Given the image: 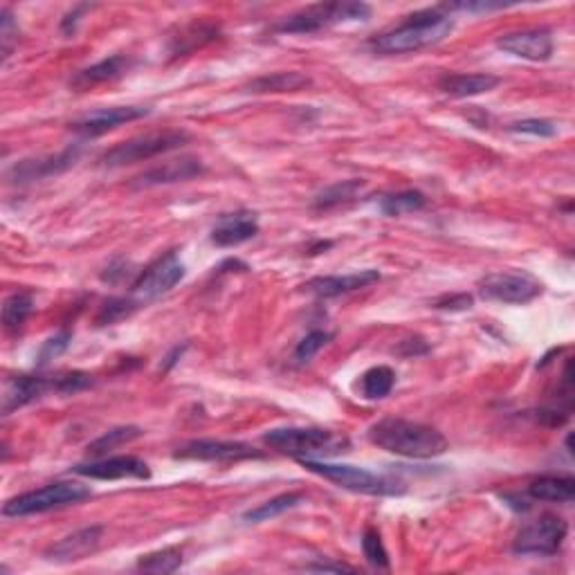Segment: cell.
<instances>
[{
	"mask_svg": "<svg viewBox=\"0 0 575 575\" xmlns=\"http://www.w3.org/2000/svg\"><path fill=\"white\" fill-rule=\"evenodd\" d=\"M481 297L490 301H501V304L524 306L528 301L542 295V284L533 275L522 270L510 272H492L479 281Z\"/></svg>",
	"mask_w": 575,
	"mask_h": 575,
	"instance_id": "9c48e42d",
	"label": "cell"
},
{
	"mask_svg": "<svg viewBox=\"0 0 575 575\" xmlns=\"http://www.w3.org/2000/svg\"><path fill=\"white\" fill-rule=\"evenodd\" d=\"M54 391L57 394V387H54V376L43 378V376H16L9 378L5 382L3 391V414L9 416L16 409H21L25 405L34 403L41 396Z\"/></svg>",
	"mask_w": 575,
	"mask_h": 575,
	"instance_id": "2e32d148",
	"label": "cell"
},
{
	"mask_svg": "<svg viewBox=\"0 0 575 575\" xmlns=\"http://www.w3.org/2000/svg\"><path fill=\"white\" fill-rule=\"evenodd\" d=\"M144 115H149V108H140V106L97 108V111L79 117V120L72 122L70 126H72V131L81 135V138H99V135L113 131L122 124L140 120V117Z\"/></svg>",
	"mask_w": 575,
	"mask_h": 575,
	"instance_id": "5bb4252c",
	"label": "cell"
},
{
	"mask_svg": "<svg viewBox=\"0 0 575 575\" xmlns=\"http://www.w3.org/2000/svg\"><path fill=\"white\" fill-rule=\"evenodd\" d=\"M16 41H18V25L12 12L5 7L3 12H0V43H3V59L9 57V52H12Z\"/></svg>",
	"mask_w": 575,
	"mask_h": 575,
	"instance_id": "d590c367",
	"label": "cell"
},
{
	"mask_svg": "<svg viewBox=\"0 0 575 575\" xmlns=\"http://www.w3.org/2000/svg\"><path fill=\"white\" fill-rule=\"evenodd\" d=\"M394 385H396V373L391 367H385V364L364 371V376L360 378L362 396L369 400H380V398L389 396Z\"/></svg>",
	"mask_w": 575,
	"mask_h": 575,
	"instance_id": "d4e9b609",
	"label": "cell"
},
{
	"mask_svg": "<svg viewBox=\"0 0 575 575\" xmlns=\"http://www.w3.org/2000/svg\"><path fill=\"white\" fill-rule=\"evenodd\" d=\"M331 333H326V331H313V333H308L304 340H301L297 344V349H295V360L299 364H304L308 362L310 358H315V355L324 349V346L331 342Z\"/></svg>",
	"mask_w": 575,
	"mask_h": 575,
	"instance_id": "e575fe53",
	"label": "cell"
},
{
	"mask_svg": "<svg viewBox=\"0 0 575 575\" xmlns=\"http://www.w3.org/2000/svg\"><path fill=\"white\" fill-rule=\"evenodd\" d=\"M369 16L371 7L364 3H322L310 5L301 9V12L284 18L275 30L281 34H313L331 25L367 21Z\"/></svg>",
	"mask_w": 575,
	"mask_h": 575,
	"instance_id": "8992f818",
	"label": "cell"
},
{
	"mask_svg": "<svg viewBox=\"0 0 575 575\" xmlns=\"http://www.w3.org/2000/svg\"><path fill=\"white\" fill-rule=\"evenodd\" d=\"M313 81L306 77L304 72H272V75H263L259 79L250 81L248 93L266 95V93H297V90L308 88Z\"/></svg>",
	"mask_w": 575,
	"mask_h": 575,
	"instance_id": "603a6c76",
	"label": "cell"
},
{
	"mask_svg": "<svg viewBox=\"0 0 575 575\" xmlns=\"http://www.w3.org/2000/svg\"><path fill=\"white\" fill-rule=\"evenodd\" d=\"M499 84V77L486 75V72H472V75H465V72H447V75L438 79V88H441L445 95L459 99L490 93V90H495Z\"/></svg>",
	"mask_w": 575,
	"mask_h": 575,
	"instance_id": "44dd1931",
	"label": "cell"
},
{
	"mask_svg": "<svg viewBox=\"0 0 575 575\" xmlns=\"http://www.w3.org/2000/svg\"><path fill=\"white\" fill-rule=\"evenodd\" d=\"M79 477L117 481V479H149L151 470L138 456H108L93 463H79L72 468Z\"/></svg>",
	"mask_w": 575,
	"mask_h": 575,
	"instance_id": "7c38bea8",
	"label": "cell"
},
{
	"mask_svg": "<svg viewBox=\"0 0 575 575\" xmlns=\"http://www.w3.org/2000/svg\"><path fill=\"white\" fill-rule=\"evenodd\" d=\"M205 173L203 162L196 158H180L164 162L162 167H153L149 171H144L142 176L135 178V187H158V185H169V182H185L191 178H198Z\"/></svg>",
	"mask_w": 575,
	"mask_h": 575,
	"instance_id": "ffe728a7",
	"label": "cell"
},
{
	"mask_svg": "<svg viewBox=\"0 0 575 575\" xmlns=\"http://www.w3.org/2000/svg\"><path fill=\"white\" fill-rule=\"evenodd\" d=\"M301 465L308 472L319 474L326 481L335 483L344 490L360 492V495H371V497H394L403 495L405 488L396 483L394 479L380 477V474H373L364 468H355V465H344V463H326V461H315V459H301Z\"/></svg>",
	"mask_w": 575,
	"mask_h": 575,
	"instance_id": "3957f363",
	"label": "cell"
},
{
	"mask_svg": "<svg viewBox=\"0 0 575 575\" xmlns=\"http://www.w3.org/2000/svg\"><path fill=\"white\" fill-rule=\"evenodd\" d=\"M506 5L499 3H452L443 5L441 9H452V12H497V9H504Z\"/></svg>",
	"mask_w": 575,
	"mask_h": 575,
	"instance_id": "f35d334b",
	"label": "cell"
},
{
	"mask_svg": "<svg viewBox=\"0 0 575 575\" xmlns=\"http://www.w3.org/2000/svg\"><path fill=\"white\" fill-rule=\"evenodd\" d=\"M569 526L558 515H542L535 522L526 524L517 533L513 551L517 555H540V558H551L560 553L564 540H567Z\"/></svg>",
	"mask_w": 575,
	"mask_h": 575,
	"instance_id": "ba28073f",
	"label": "cell"
},
{
	"mask_svg": "<svg viewBox=\"0 0 575 575\" xmlns=\"http://www.w3.org/2000/svg\"><path fill=\"white\" fill-rule=\"evenodd\" d=\"M70 333L68 331H63L59 335H54L50 337L48 342H45L41 346V351H39V367H43V364H48L50 360L54 358H59V355L68 349V344H70Z\"/></svg>",
	"mask_w": 575,
	"mask_h": 575,
	"instance_id": "8d00e7d4",
	"label": "cell"
},
{
	"mask_svg": "<svg viewBox=\"0 0 575 575\" xmlns=\"http://www.w3.org/2000/svg\"><path fill=\"white\" fill-rule=\"evenodd\" d=\"M508 131L522 133V135H533V138H553L558 135V126L551 120H540V117H531V120H519L508 126Z\"/></svg>",
	"mask_w": 575,
	"mask_h": 575,
	"instance_id": "836d02e7",
	"label": "cell"
},
{
	"mask_svg": "<svg viewBox=\"0 0 575 575\" xmlns=\"http://www.w3.org/2000/svg\"><path fill=\"white\" fill-rule=\"evenodd\" d=\"M79 158V146H70V149L61 151L59 155H50V158H39V160H23L18 162L16 167L7 173L9 180L16 182V185H23V182H34L48 176H57V173L70 169L72 164Z\"/></svg>",
	"mask_w": 575,
	"mask_h": 575,
	"instance_id": "e0dca14e",
	"label": "cell"
},
{
	"mask_svg": "<svg viewBox=\"0 0 575 575\" xmlns=\"http://www.w3.org/2000/svg\"><path fill=\"white\" fill-rule=\"evenodd\" d=\"M131 63L133 61L129 57H124V54H113V57L95 63V66L79 70L77 77L72 79V86L79 88V90H86V88H93L97 84H106V81H113L117 77H122L124 72L131 68Z\"/></svg>",
	"mask_w": 575,
	"mask_h": 575,
	"instance_id": "7402d4cb",
	"label": "cell"
},
{
	"mask_svg": "<svg viewBox=\"0 0 575 575\" xmlns=\"http://www.w3.org/2000/svg\"><path fill=\"white\" fill-rule=\"evenodd\" d=\"M138 308H140V304L133 297H113V299H108L106 304L102 306V310H99L97 326H111L115 322H120V319L133 315Z\"/></svg>",
	"mask_w": 575,
	"mask_h": 575,
	"instance_id": "1f68e13d",
	"label": "cell"
},
{
	"mask_svg": "<svg viewBox=\"0 0 575 575\" xmlns=\"http://www.w3.org/2000/svg\"><path fill=\"white\" fill-rule=\"evenodd\" d=\"M88 497H93V490L84 486V483L57 481V483H50V486H43L39 490L25 492V495L9 499L3 506V515L5 517L41 515V513H48V510L79 504V501H84Z\"/></svg>",
	"mask_w": 575,
	"mask_h": 575,
	"instance_id": "277c9868",
	"label": "cell"
},
{
	"mask_svg": "<svg viewBox=\"0 0 575 575\" xmlns=\"http://www.w3.org/2000/svg\"><path fill=\"white\" fill-rule=\"evenodd\" d=\"M472 297L465 295H452V297H441L438 301H434V308L436 310H450V313H456V310H468L472 306Z\"/></svg>",
	"mask_w": 575,
	"mask_h": 575,
	"instance_id": "74e56055",
	"label": "cell"
},
{
	"mask_svg": "<svg viewBox=\"0 0 575 575\" xmlns=\"http://www.w3.org/2000/svg\"><path fill=\"white\" fill-rule=\"evenodd\" d=\"M362 549L364 558H367L376 569H389V555L385 544H382V537L376 528H367L362 537Z\"/></svg>",
	"mask_w": 575,
	"mask_h": 575,
	"instance_id": "d6a6232c",
	"label": "cell"
},
{
	"mask_svg": "<svg viewBox=\"0 0 575 575\" xmlns=\"http://www.w3.org/2000/svg\"><path fill=\"white\" fill-rule=\"evenodd\" d=\"M301 501L299 492H286V495H279L275 499L266 501V504H261L257 508L248 510V513L243 515L245 522H252V524H259V522H268V519H275L279 515H284L286 510L295 508Z\"/></svg>",
	"mask_w": 575,
	"mask_h": 575,
	"instance_id": "83f0119b",
	"label": "cell"
},
{
	"mask_svg": "<svg viewBox=\"0 0 575 575\" xmlns=\"http://www.w3.org/2000/svg\"><path fill=\"white\" fill-rule=\"evenodd\" d=\"M34 306V299L30 292H14L12 297L5 301L3 306V324L7 331H16L25 324V319L30 317Z\"/></svg>",
	"mask_w": 575,
	"mask_h": 575,
	"instance_id": "f1b7e54d",
	"label": "cell"
},
{
	"mask_svg": "<svg viewBox=\"0 0 575 575\" xmlns=\"http://www.w3.org/2000/svg\"><path fill=\"white\" fill-rule=\"evenodd\" d=\"M367 436L380 450L405 459H436L450 450L447 438L436 427L405 418H382L369 427Z\"/></svg>",
	"mask_w": 575,
	"mask_h": 575,
	"instance_id": "6da1fadb",
	"label": "cell"
},
{
	"mask_svg": "<svg viewBox=\"0 0 575 575\" xmlns=\"http://www.w3.org/2000/svg\"><path fill=\"white\" fill-rule=\"evenodd\" d=\"M528 495L553 504H569L575 497V481L571 477H540L528 486Z\"/></svg>",
	"mask_w": 575,
	"mask_h": 575,
	"instance_id": "cb8c5ba5",
	"label": "cell"
},
{
	"mask_svg": "<svg viewBox=\"0 0 575 575\" xmlns=\"http://www.w3.org/2000/svg\"><path fill=\"white\" fill-rule=\"evenodd\" d=\"M140 436H142L140 427H133V425H129V427H115V430H111L108 434L99 436L95 443H90L88 452L99 456V454H104V452L115 450V447H120L124 443H131V441H135V438H140Z\"/></svg>",
	"mask_w": 575,
	"mask_h": 575,
	"instance_id": "4dcf8cb0",
	"label": "cell"
},
{
	"mask_svg": "<svg viewBox=\"0 0 575 575\" xmlns=\"http://www.w3.org/2000/svg\"><path fill=\"white\" fill-rule=\"evenodd\" d=\"M182 567L180 549H162L149 555H142L138 560V571L144 573H173Z\"/></svg>",
	"mask_w": 575,
	"mask_h": 575,
	"instance_id": "f546056e",
	"label": "cell"
},
{
	"mask_svg": "<svg viewBox=\"0 0 575 575\" xmlns=\"http://www.w3.org/2000/svg\"><path fill=\"white\" fill-rule=\"evenodd\" d=\"M102 526H86L81 531H75L72 535H66L57 544H52L48 551H45V558L50 562L68 564V562H79L88 558L93 553L99 542H102Z\"/></svg>",
	"mask_w": 575,
	"mask_h": 575,
	"instance_id": "9a60e30c",
	"label": "cell"
},
{
	"mask_svg": "<svg viewBox=\"0 0 575 575\" xmlns=\"http://www.w3.org/2000/svg\"><path fill=\"white\" fill-rule=\"evenodd\" d=\"M182 277H185V263L180 261L176 252H167L135 279L131 297L142 306L146 301L167 295L173 286L180 284Z\"/></svg>",
	"mask_w": 575,
	"mask_h": 575,
	"instance_id": "30bf717a",
	"label": "cell"
},
{
	"mask_svg": "<svg viewBox=\"0 0 575 575\" xmlns=\"http://www.w3.org/2000/svg\"><path fill=\"white\" fill-rule=\"evenodd\" d=\"M257 234H259L257 214L245 212L243 209V212L223 214L218 218L209 239H212V243L218 245V248H234V245H241L254 239Z\"/></svg>",
	"mask_w": 575,
	"mask_h": 575,
	"instance_id": "ac0fdd59",
	"label": "cell"
},
{
	"mask_svg": "<svg viewBox=\"0 0 575 575\" xmlns=\"http://www.w3.org/2000/svg\"><path fill=\"white\" fill-rule=\"evenodd\" d=\"M454 30V21L443 9H423L407 16L405 23H400L396 30H389L385 34L371 39V50L378 54H407L418 52L423 48H432V45L441 43L450 36Z\"/></svg>",
	"mask_w": 575,
	"mask_h": 575,
	"instance_id": "7a4b0ae2",
	"label": "cell"
},
{
	"mask_svg": "<svg viewBox=\"0 0 575 575\" xmlns=\"http://www.w3.org/2000/svg\"><path fill=\"white\" fill-rule=\"evenodd\" d=\"M187 142H189V133L178 131V129L140 135V138L126 140L122 144L113 146L111 151L104 153L102 164L108 169L126 167V164L144 162V160L158 158V155H162V153L176 151V149H180V146H185Z\"/></svg>",
	"mask_w": 575,
	"mask_h": 575,
	"instance_id": "52a82bcc",
	"label": "cell"
},
{
	"mask_svg": "<svg viewBox=\"0 0 575 575\" xmlns=\"http://www.w3.org/2000/svg\"><path fill=\"white\" fill-rule=\"evenodd\" d=\"M86 9H90V5H79V7L72 9V12H70L66 18H63L61 32H63V34H75L77 23H79V16H81V12H86Z\"/></svg>",
	"mask_w": 575,
	"mask_h": 575,
	"instance_id": "ab89813d",
	"label": "cell"
},
{
	"mask_svg": "<svg viewBox=\"0 0 575 575\" xmlns=\"http://www.w3.org/2000/svg\"><path fill=\"white\" fill-rule=\"evenodd\" d=\"M306 571H335V573H342V571H349L355 573L358 569L351 567V564H331V562H313V564H306Z\"/></svg>",
	"mask_w": 575,
	"mask_h": 575,
	"instance_id": "60d3db41",
	"label": "cell"
},
{
	"mask_svg": "<svg viewBox=\"0 0 575 575\" xmlns=\"http://www.w3.org/2000/svg\"><path fill=\"white\" fill-rule=\"evenodd\" d=\"M380 279L378 270H360V272H351V275H335V277H315L310 279L304 286L310 295H315L319 299H333V297H342L349 295V292L369 288L371 284H376Z\"/></svg>",
	"mask_w": 575,
	"mask_h": 575,
	"instance_id": "d6986e66",
	"label": "cell"
},
{
	"mask_svg": "<svg viewBox=\"0 0 575 575\" xmlns=\"http://www.w3.org/2000/svg\"><path fill=\"white\" fill-rule=\"evenodd\" d=\"M425 205H427V198L416 189L398 191V194H387L380 198V209L387 216L412 214V212H418V209H423Z\"/></svg>",
	"mask_w": 575,
	"mask_h": 575,
	"instance_id": "4316f807",
	"label": "cell"
},
{
	"mask_svg": "<svg viewBox=\"0 0 575 575\" xmlns=\"http://www.w3.org/2000/svg\"><path fill=\"white\" fill-rule=\"evenodd\" d=\"M263 443L301 461L315 454L340 452L346 445V438H337L331 430H322V427H279V430L263 434Z\"/></svg>",
	"mask_w": 575,
	"mask_h": 575,
	"instance_id": "5b68a950",
	"label": "cell"
},
{
	"mask_svg": "<svg viewBox=\"0 0 575 575\" xmlns=\"http://www.w3.org/2000/svg\"><path fill=\"white\" fill-rule=\"evenodd\" d=\"M497 48L517 59L526 61H549L553 54V36L544 27H533V30H519L508 32L497 39Z\"/></svg>",
	"mask_w": 575,
	"mask_h": 575,
	"instance_id": "4fadbf2b",
	"label": "cell"
},
{
	"mask_svg": "<svg viewBox=\"0 0 575 575\" xmlns=\"http://www.w3.org/2000/svg\"><path fill=\"white\" fill-rule=\"evenodd\" d=\"M176 459L187 461H216V463H230V461H248V459H263V452L248 443L239 441H214V438H196L180 445L176 450Z\"/></svg>",
	"mask_w": 575,
	"mask_h": 575,
	"instance_id": "8fae6325",
	"label": "cell"
},
{
	"mask_svg": "<svg viewBox=\"0 0 575 575\" xmlns=\"http://www.w3.org/2000/svg\"><path fill=\"white\" fill-rule=\"evenodd\" d=\"M364 189V182L362 180H344V182H337V185L326 187L322 194L315 198L313 207L317 212H326V209H333L337 205H344L353 200L355 196L360 194Z\"/></svg>",
	"mask_w": 575,
	"mask_h": 575,
	"instance_id": "484cf974",
	"label": "cell"
}]
</instances>
